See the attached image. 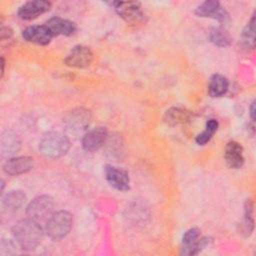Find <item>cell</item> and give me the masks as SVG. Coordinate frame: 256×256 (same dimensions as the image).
I'll return each instance as SVG.
<instances>
[{
	"label": "cell",
	"instance_id": "1",
	"mask_svg": "<svg viewBox=\"0 0 256 256\" xmlns=\"http://www.w3.org/2000/svg\"><path fill=\"white\" fill-rule=\"evenodd\" d=\"M12 233L19 246L24 250L35 249L42 238L41 225L30 219H21L12 228Z\"/></svg>",
	"mask_w": 256,
	"mask_h": 256
},
{
	"label": "cell",
	"instance_id": "2",
	"mask_svg": "<svg viewBox=\"0 0 256 256\" xmlns=\"http://www.w3.org/2000/svg\"><path fill=\"white\" fill-rule=\"evenodd\" d=\"M70 148L68 137L61 132L45 134L39 144L40 152L49 158H59L67 153Z\"/></svg>",
	"mask_w": 256,
	"mask_h": 256
},
{
	"label": "cell",
	"instance_id": "3",
	"mask_svg": "<svg viewBox=\"0 0 256 256\" xmlns=\"http://www.w3.org/2000/svg\"><path fill=\"white\" fill-rule=\"evenodd\" d=\"M72 215L64 210L54 212L46 222L47 235L53 240L64 238L72 228Z\"/></svg>",
	"mask_w": 256,
	"mask_h": 256
},
{
	"label": "cell",
	"instance_id": "4",
	"mask_svg": "<svg viewBox=\"0 0 256 256\" xmlns=\"http://www.w3.org/2000/svg\"><path fill=\"white\" fill-rule=\"evenodd\" d=\"M54 213V201L48 195H41L34 198L26 209L27 217L38 222H47Z\"/></svg>",
	"mask_w": 256,
	"mask_h": 256
},
{
	"label": "cell",
	"instance_id": "5",
	"mask_svg": "<svg viewBox=\"0 0 256 256\" xmlns=\"http://www.w3.org/2000/svg\"><path fill=\"white\" fill-rule=\"evenodd\" d=\"M90 123V113L84 108H77L70 111L65 119L64 125L66 131L74 136L83 133Z\"/></svg>",
	"mask_w": 256,
	"mask_h": 256
},
{
	"label": "cell",
	"instance_id": "6",
	"mask_svg": "<svg viewBox=\"0 0 256 256\" xmlns=\"http://www.w3.org/2000/svg\"><path fill=\"white\" fill-rule=\"evenodd\" d=\"M209 240L206 237H201L200 230L197 228H191L187 230L182 238L181 254L183 255H195L198 254L208 244Z\"/></svg>",
	"mask_w": 256,
	"mask_h": 256
},
{
	"label": "cell",
	"instance_id": "7",
	"mask_svg": "<svg viewBox=\"0 0 256 256\" xmlns=\"http://www.w3.org/2000/svg\"><path fill=\"white\" fill-rule=\"evenodd\" d=\"M118 15L130 25H137L144 21L145 15L138 2H113Z\"/></svg>",
	"mask_w": 256,
	"mask_h": 256
},
{
	"label": "cell",
	"instance_id": "8",
	"mask_svg": "<svg viewBox=\"0 0 256 256\" xmlns=\"http://www.w3.org/2000/svg\"><path fill=\"white\" fill-rule=\"evenodd\" d=\"M93 60L92 51L82 45L75 46L70 53L65 58L66 65L75 68H86L88 67Z\"/></svg>",
	"mask_w": 256,
	"mask_h": 256
},
{
	"label": "cell",
	"instance_id": "9",
	"mask_svg": "<svg viewBox=\"0 0 256 256\" xmlns=\"http://www.w3.org/2000/svg\"><path fill=\"white\" fill-rule=\"evenodd\" d=\"M104 171L107 182L113 188L120 191H125L129 189V175L125 170L112 165H106Z\"/></svg>",
	"mask_w": 256,
	"mask_h": 256
},
{
	"label": "cell",
	"instance_id": "10",
	"mask_svg": "<svg viewBox=\"0 0 256 256\" xmlns=\"http://www.w3.org/2000/svg\"><path fill=\"white\" fill-rule=\"evenodd\" d=\"M195 13L200 17H210L218 20L219 22H226L229 19L227 11L221 7L220 3L215 0H209L199 5Z\"/></svg>",
	"mask_w": 256,
	"mask_h": 256
},
{
	"label": "cell",
	"instance_id": "11",
	"mask_svg": "<svg viewBox=\"0 0 256 256\" xmlns=\"http://www.w3.org/2000/svg\"><path fill=\"white\" fill-rule=\"evenodd\" d=\"M107 138L108 134L105 128H94L84 134L82 138V147L88 152H94L106 143Z\"/></svg>",
	"mask_w": 256,
	"mask_h": 256
},
{
	"label": "cell",
	"instance_id": "12",
	"mask_svg": "<svg viewBox=\"0 0 256 256\" xmlns=\"http://www.w3.org/2000/svg\"><path fill=\"white\" fill-rule=\"evenodd\" d=\"M50 7H51V4L44 0L28 1L19 8L18 15L21 19L31 20V19L37 18L39 15L49 11Z\"/></svg>",
	"mask_w": 256,
	"mask_h": 256
},
{
	"label": "cell",
	"instance_id": "13",
	"mask_svg": "<svg viewBox=\"0 0 256 256\" xmlns=\"http://www.w3.org/2000/svg\"><path fill=\"white\" fill-rule=\"evenodd\" d=\"M32 167H33V159L31 157L19 156V157L8 159L3 166V170L8 175L17 176L30 171Z\"/></svg>",
	"mask_w": 256,
	"mask_h": 256
},
{
	"label": "cell",
	"instance_id": "14",
	"mask_svg": "<svg viewBox=\"0 0 256 256\" xmlns=\"http://www.w3.org/2000/svg\"><path fill=\"white\" fill-rule=\"evenodd\" d=\"M22 36L26 41L39 44V45L49 44L53 37L51 31L46 25L27 27L23 31Z\"/></svg>",
	"mask_w": 256,
	"mask_h": 256
},
{
	"label": "cell",
	"instance_id": "15",
	"mask_svg": "<svg viewBox=\"0 0 256 256\" xmlns=\"http://www.w3.org/2000/svg\"><path fill=\"white\" fill-rule=\"evenodd\" d=\"M224 157L227 165L230 168L238 169V168H241L244 164L243 148L236 141H230L227 143L225 147Z\"/></svg>",
	"mask_w": 256,
	"mask_h": 256
},
{
	"label": "cell",
	"instance_id": "16",
	"mask_svg": "<svg viewBox=\"0 0 256 256\" xmlns=\"http://www.w3.org/2000/svg\"><path fill=\"white\" fill-rule=\"evenodd\" d=\"M46 26L49 28L53 36H70L76 31V25L72 21L60 17H52L47 21Z\"/></svg>",
	"mask_w": 256,
	"mask_h": 256
},
{
	"label": "cell",
	"instance_id": "17",
	"mask_svg": "<svg viewBox=\"0 0 256 256\" xmlns=\"http://www.w3.org/2000/svg\"><path fill=\"white\" fill-rule=\"evenodd\" d=\"M21 146V142L17 134L12 131H5L0 140V149L3 156H10L15 154Z\"/></svg>",
	"mask_w": 256,
	"mask_h": 256
},
{
	"label": "cell",
	"instance_id": "18",
	"mask_svg": "<svg viewBox=\"0 0 256 256\" xmlns=\"http://www.w3.org/2000/svg\"><path fill=\"white\" fill-rule=\"evenodd\" d=\"M26 196L22 191H10L2 199V206L7 212L17 211L25 202Z\"/></svg>",
	"mask_w": 256,
	"mask_h": 256
},
{
	"label": "cell",
	"instance_id": "19",
	"mask_svg": "<svg viewBox=\"0 0 256 256\" xmlns=\"http://www.w3.org/2000/svg\"><path fill=\"white\" fill-rule=\"evenodd\" d=\"M164 119L167 124H169L171 126H175V125L183 124V123L190 121L191 113H190V111H188L184 108L173 107V108L167 110V112L165 113Z\"/></svg>",
	"mask_w": 256,
	"mask_h": 256
},
{
	"label": "cell",
	"instance_id": "20",
	"mask_svg": "<svg viewBox=\"0 0 256 256\" xmlns=\"http://www.w3.org/2000/svg\"><path fill=\"white\" fill-rule=\"evenodd\" d=\"M229 82L226 77L220 74H215L211 77L209 82V94L212 97H219L228 90Z\"/></svg>",
	"mask_w": 256,
	"mask_h": 256
},
{
	"label": "cell",
	"instance_id": "21",
	"mask_svg": "<svg viewBox=\"0 0 256 256\" xmlns=\"http://www.w3.org/2000/svg\"><path fill=\"white\" fill-rule=\"evenodd\" d=\"M209 38L211 42L220 47L229 46L231 43V37L229 33L225 29L220 27L212 28L209 32Z\"/></svg>",
	"mask_w": 256,
	"mask_h": 256
},
{
	"label": "cell",
	"instance_id": "22",
	"mask_svg": "<svg viewBox=\"0 0 256 256\" xmlns=\"http://www.w3.org/2000/svg\"><path fill=\"white\" fill-rule=\"evenodd\" d=\"M242 44L245 48H253L255 43V17L252 16L251 20L247 23L242 32Z\"/></svg>",
	"mask_w": 256,
	"mask_h": 256
},
{
	"label": "cell",
	"instance_id": "23",
	"mask_svg": "<svg viewBox=\"0 0 256 256\" xmlns=\"http://www.w3.org/2000/svg\"><path fill=\"white\" fill-rule=\"evenodd\" d=\"M217 129H218V121L215 119L208 120L206 123L205 130L196 137V143L198 145H205L207 142L210 141V139L212 138L214 133L217 131Z\"/></svg>",
	"mask_w": 256,
	"mask_h": 256
},
{
	"label": "cell",
	"instance_id": "24",
	"mask_svg": "<svg viewBox=\"0 0 256 256\" xmlns=\"http://www.w3.org/2000/svg\"><path fill=\"white\" fill-rule=\"evenodd\" d=\"M243 232L246 235H249L254 227V220H253V205L250 200L245 202L244 206V221H243Z\"/></svg>",
	"mask_w": 256,
	"mask_h": 256
},
{
	"label": "cell",
	"instance_id": "25",
	"mask_svg": "<svg viewBox=\"0 0 256 256\" xmlns=\"http://www.w3.org/2000/svg\"><path fill=\"white\" fill-rule=\"evenodd\" d=\"M250 116H251V119L254 121V119H255V102L254 101L252 102L251 107H250Z\"/></svg>",
	"mask_w": 256,
	"mask_h": 256
}]
</instances>
